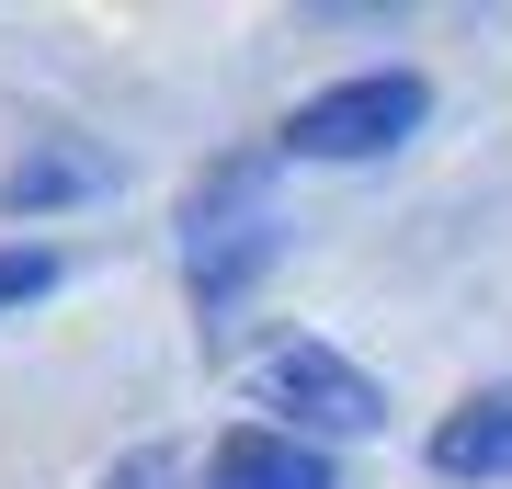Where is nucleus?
<instances>
[{
	"instance_id": "1",
	"label": "nucleus",
	"mask_w": 512,
	"mask_h": 489,
	"mask_svg": "<svg viewBox=\"0 0 512 489\" xmlns=\"http://www.w3.org/2000/svg\"><path fill=\"white\" fill-rule=\"evenodd\" d=\"M239 387H251V410H274V433H296V444H353V433H376V421H387L376 376H365L353 353L308 342V330H285V342H262Z\"/></svg>"
},
{
	"instance_id": "2",
	"label": "nucleus",
	"mask_w": 512,
	"mask_h": 489,
	"mask_svg": "<svg viewBox=\"0 0 512 489\" xmlns=\"http://www.w3.org/2000/svg\"><path fill=\"white\" fill-rule=\"evenodd\" d=\"M433 114V80L421 69H365V80H330L285 114V160H387L399 137H421Z\"/></svg>"
},
{
	"instance_id": "4",
	"label": "nucleus",
	"mask_w": 512,
	"mask_h": 489,
	"mask_svg": "<svg viewBox=\"0 0 512 489\" xmlns=\"http://www.w3.org/2000/svg\"><path fill=\"white\" fill-rule=\"evenodd\" d=\"M433 478H512V399H467L433 421Z\"/></svg>"
},
{
	"instance_id": "3",
	"label": "nucleus",
	"mask_w": 512,
	"mask_h": 489,
	"mask_svg": "<svg viewBox=\"0 0 512 489\" xmlns=\"http://www.w3.org/2000/svg\"><path fill=\"white\" fill-rule=\"evenodd\" d=\"M205 489H342V467H330V444H296L274 421H239L205 455Z\"/></svg>"
},
{
	"instance_id": "7",
	"label": "nucleus",
	"mask_w": 512,
	"mask_h": 489,
	"mask_svg": "<svg viewBox=\"0 0 512 489\" xmlns=\"http://www.w3.org/2000/svg\"><path fill=\"white\" fill-rule=\"evenodd\" d=\"M103 489H171V444H137V455H126V467H114Z\"/></svg>"
},
{
	"instance_id": "5",
	"label": "nucleus",
	"mask_w": 512,
	"mask_h": 489,
	"mask_svg": "<svg viewBox=\"0 0 512 489\" xmlns=\"http://www.w3.org/2000/svg\"><path fill=\"white\" fill-rule=\"evenodd\" d=\"M103 182H114L103 148H35V160L0 171V205H12V217H46V205H80V194H103Z\"/></svg>"
},
{
	"instance_id": "6",
	"label": "nucleus",
	"mask_w": 512,
	"mask_h": 489,
	"mask_svg": "<svg viewBox=\"0 0 512 489\" xmlns=\"http://www.w3.org/2000/svg\"><path fill=\"white\" fill-rule=\"evenodd\" d=\"M46 285H57V251H35V239H12V251H0V308H35Z\"/></svg>"
}]
</instances>
